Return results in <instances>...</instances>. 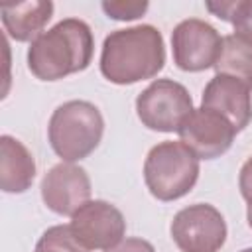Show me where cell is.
Here are the masks:
<instances>
[{"instance_id": "1", "label": "cell", "mask_w": 252, "mask_h": 252, "mask_svg": "<svg viewBox=\"0 0 252 252\" xmlns=\"http://www.w3.org/2000/svg\"><path fill=\"white\" fill-rule=\"evenodd\" d=\"M165 65L163 35L156 26L140 24L110 32L100 49V73L114 85L154 79Z\"/></svg>"}, {"instance_id": "2", "label": "cell", "mask_w": 252, "mask_h": 252, "mask_svg": "<svg viewBox=\"0 0 252 252\" xmlns=\"http://www.w3.org/2000/svg\"><path fill=\"white\" fill-rule=\"evenodd\" d=\"M94 53L93 30L79 18H65L28 47V69L39 81H59L85 71Z\"/></svg>"}, {"instance_id": "3", "label": "cell", "mask_w": 252, "mask_h": 252, "mask_svg": "<svg viewBox=\"0 0 252 252\" xmlns=\"http://www.w3.org/2000/svg\"><path fill=\"white\" fill-rule=\"evenodd\" d=\"M104 118L89 100H67L59 104L47 124L51 150L67 163L89 158L100 144Z\"/></svg>"}, {"instance_id": "4", "label": "cell", "mask_w": 252, "mask_h": 252, "mask_svg": "<svg viewBox=\"0 0 252 252\" xmlns=\"http://www.w3.org/2000/svg\"><path fill=\"white\" fill-rule=\"evenodd\" d=\"M199 179V158L181 142L156 144L144 161V183L152 197L169 203L185 197Z\"/></svg>"}, {"instance_id": "5", "label": "cell", "mask_w": 252, "mask_h": 252, "mask_svg": "<svg viewBox=\"0 0 252 252\" xmlns=\"http://www.w3.org/2000/svg\"><path fill=\"white\" fill-rule=\"evenodd\" d=\"M193 110L189 91L173 79H156L136 96V114L154 132H179Z\"/></svg>"}, {"instance_id": "6", "label": "cell", "mask_w": 252, "mask_h": 252, "mask_svg": "<svg viewBox=\"0 0 252 252\" xmlns=\"http://www.w3.org/2000/svg\"><path fill=\"white\" fill-rule=\"evenodd\" d=\"M169 234L181 252H219L226 242V220L209 203H195L175 213Z\"/></svg>"}, {"instance_id": "7", "label": "cell", "mask_w": 252, "mask_h": 252, "mask_svg": "<svg viewBox=\"0 0 252 252\" xmlns=\"http://www.w3.org/2000/svg\"><path fill=\"white\" fill-rule=\"evenodd\" d=\"M222 49L220 33L205 20L189 18L171 32L173 63L187 73H199L215 67Z\"/></svg>"}, {"instance_id": "8", "label": "cell", "mask_w": 252, "mask_h": 252, "mask_svg": "<svg viewBox=\"0 0 252 252\" xmlns=\"http://www.w3.org/2000/svg\"><path fill=\"white\" fill-rule=\"evenodd\" d=\"M75 236L89 250H110L126 234V219L118 207L102 199L87 201L69 222Z\"/></svg>"}, {"instance_id": "9", "label": "cell", "mask_w": 252, "mask_h": 252, "mask_svg": "<svg viewBox=\"0 0 252 252\" xmlns=\"http://www.w3.org/2000/svg\"><path fill=\"white\" fill-rule=\"evenodd\" d=\"M177 134L199 159H215L230 150L238 132L220 112L201 106L187 116Z\"/></svg>"}, {"instance_id": "10", "label": "cell", "mask_w": 252, "mask_h": 252, "mask_svg": "<svg viewBox=\"0 0 252 252\" xmlns=\"http://www.w3.org/2000/svg\"><path fill=\"white\" fill-rule=\"evenodd\" d=\"M41 199L45 207L61 217H73L87 201H91V177L77 163L61 161L53 165L41 179Z\"/></svg>"}, {"instance_id": "11", "label": "cell", "mask_w": 252, "mask_h": 252, "mask_svg": "<svg viewBox=\"0 0 252 252\" xmlns=\"http://www.w3.org/2000/svg\"><path fill=\"white\" fill-rule=\"evenodd\" d=\"M252 89L228 75H215L201 96V106L220 112L242 132L252 122Z\"/></svg>"}, {"instance_id": "12", "label": "cell", "mask_w": 252, "mask_h": 252, "mask_svg": "<svg viewBox=\"0 0 252 252\" xmlns=\"http://www.w3.org/2000/svg\"><path fill=\"white\" fill-rule=\"evenodd\" d=\"M51 16L53 2L49 0H28L0 6L4 32L14 41H33L35 37H39Z\"/></svg>"}, {"instance_id": "13", "label": "cell", "mask_w": 252, "mask_h": 252, "mask_svg": "<svg viewBox=\"0 0 252 252\" xmlns=\"http://www.w3.org/2000/svg\"><path fill=\"white\" fill-rule=\"evenodd\" d=\"M35 179L32 152L14 136H0V189L4 193H26Z\"/></svg>"}, {"instance_id": "14", "label": "cell", "mask_w": 252, "mask_h": 252, "mask_svg": "<svg viewBox=\"0 0 252 252\" xmlns=\"http://www.w3.org/2000/svg\"><path fill=\"white\" fill-rule=\"evenodd\" d=\"M217 75H228L252 89V43L234 33L222 37V49L215 63Z\"/></svg>"}, {"instance_id": "15", "label": "cell", "mask_w": 252, "mask_h": 252, "mask_svg": "<svg viewBox=\"0 0 252 252\" xmlns=\"http://www.w3.org/2000/svg\"><path fill=\"white\" fill-rule=\"evenodd\" d=\"M33 252H91L81 244L69 224L49 226L37 240Z\"/></svg>"}, {"instance_id": "16", "label": "cell", "mask_w": 252, "mask_h": 252, "mask_svg": "<svg viewBox=\"0 0 252 252\" xmlns=\"http://www.w3.org/2000/svg\"><path fill=\"white\" fill-rule=\"evenodd\" d=\"M100 8L110 20L132 22V20L142 18L148 12L150 4L146 0H104Z\"/></svg>"}, {"instance_id": "17", "label": "cell", "mask_w": 252, "mask_h": 252, "mask_svg": "<svg viewBox=\"0 0 252 252\" xmlns=\"http://www.w3.org/2000/svg\"><path fill=\"white\" fill-rule=\"evenodd\" d=\"M230 24L234 28V35L252 43V0H238L236 8L230 16Z\"/></svg>"}, {"instance_id": "18", "label": "cell", "mask_w": 252, "mask_h": 252, "mask_svg": "<svg viewBox=\"0 0 252 252\" xmlns=\"http://www.w3.org/2000/svg\"><path fill=\"white\" fill-rule=\"evenodd\" d=\"M104 252H156V248L152 242H148L144 238L130 236V238L120 240L116 246H112L110 250H104Z\"/></svg>"}, {"instance_id": "19", "label": "cell", "mask_w": 252, "mask_h": 252, "mask_svg": "<svg viewBox=\"0 0 252 252\" xmlns=\"http://www.w3.org/2000/svg\"><path fill=\"white\" fill-rule=\"evenodd\" d=\"M238 189L246 205H252V156L242 163L238 173Z\"/></svg>"}, {"instance_id": "20", "label": "cell", "mask_w": 252, "mask_h": 252, "mask_svg": "<svg viewBox=\"0 0 252 252\" xmlns=\"http://www.w3.org/2000/svg\"><path fill=\"white\" fill-rule=\"evenodd\" d=\"M246 220H248V226L252 228V205H246Z\"/></svg>"}, {"instance_id": "21", "label": "cell", "mask_w": 252, "mask_h": 252, "mask_svg": "<svg viewBox=\"0 0 252 252\" xmlns=\"http://www.w3.org/2000/svg\"><path fill=\"white\" fill-rule=\"evenodd\" d=\"M240 252H252V246H250V248H244V250H240Z\"/></svg>"}]
</instances>
